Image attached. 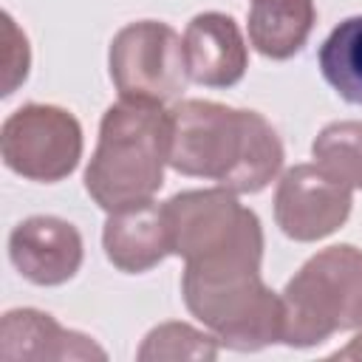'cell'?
Instances as JSON below:
<instances>
[{
  "label": "cell",
  "instance_id": "obj_1",
  "mask_svg": "<svg viewBox=\"0 0 362 362\" xmlns=\"http://www.w3.org/2000/svg\"><path fill=\"white\" fill-rule=\"evenodd\" d=\"M283 158L277 130L257 110L209 99H178L170 107V167L181 175L255 195L277 178Z\"/></svg>",
  "mask_w": 362,
  "mask_h": 362
},
{
  "label": "cell",
  "instance_id": "obj_17",
  "mask_svg": "<svg viewBox=\"0 0 362 362\" xmlns=\"http://www.w3.org/2000/svg\"><path fill=\"white\" fill-rule=\"evenodd\" d=\"M3 34H6V54H3L6 79H3V96H8V93H14V88H17L20 82H25L31 54H28V40H25V34L14 25V20H11L8 14H3Z\"/></svg>",
  "mask_w": 362,
  "mask_h": 362
},
{
  "label": "cell",
  "instance_id": "obj_10",
  "mask_svg": "<svg viewBox=\"0 0 362 362\" xmlns=\"http://www.w3.org/2000/svg\"><path fill=\"white\" fill-rule=\"evenodd\" d=\"M189 79L204 88H232L249 68V48L229 14L201 11L184 28Z\"/></svg>",
  "mask_w": 362,
  "mask_h": 362
},
{
  "label": "cell",
  "instance_id": "obj_2",
  "mask_svg": "<svg viewBox=\"0 0 362 362\" xmlns=\"http://www.w3.org/2000/svg\"><path fill=\"white\" fill-rule=\"evenodd\" d=\"M260 249L184 263L187 311L229 351H260L283 339V303L260 277Z\"/></svg>",
  "mask_w": 362,
  "mask_h": 362
},
{
  "label": "cell",
  "instance_id": "obj_12",
  "mask_svg": "<svg viewBox=\"0 0 362 362\" xmlns=\"http://www.w3.org/2000/svg\"><path fill=\"white\" fill-rule=\"evenodd\" d=\"M105 257L124 274H141L170 255V229L164 204L144 201L127 209L107 212L102 229Z\"/></svg>",
  "mask_w": 362,
  "mask_h": 362
},
{
  "label": "cell",
  "instance_id": "obj_3",
  "mask_svg": "<svg viewBox=\"0 0 362 362\" xmlns=\"http://www.w3.org/2000/svg\"><path fill=\"white\" fill-rule=\"evenodd\" d=\"M170 164V110L119 99L102 113L96 150L85 167V189L105 212L127 209L164 187Z\"/></svg>",
  "mask_w": 362,
  "mask_h": 362
},
{
  "label": "cell",
  "instance_id": "obj_8",
  "mask_svg": "<svg viewBox=\"0 0 362 362\" xmlns=\"http://www.w3.org/2000/svg\"><path fill=\"white\" fill-rule=\"evenodd\" d=\"M354 189L334 181L317 164L288 167L274 189V221L297 243H314L334 235L351 215Z\"/></svg>",
  "mask_w": 362,
  "mask_h": 362
},
{
  "label": "cell",
  "instance_id": "obj_9",
  "mask_svg": "<svg viewBox=\"0 0 362 362\" xmlns=\"http://www.w3.org/2000/svg\"><path fill=\"white\" fill-rule=\"evenodd\" d=\"M82 235L57 215H31L8 235V260L34 286H62L82 266Z\"/></svg>",
  "mask_w": 362,
  "mask_h": 362
},
{
  "label": "cell",
  "instance_id": "obj_15",
  "mask_svg": "<svg viewBox=\"0 0 362 362\" xmlns=\"http://www.w3.org/2000/svg\"><path fill=\"white\" fill-rule=\"evenodd\" d=\"M314 164L322 167L334 181L362 189V122L342 119L325 124L311 141Z\"/></svg>",
  "mask_w": 362,
  "mask_h": 362
},
{
  "label": "cell",
  "instance_id": "obj_7",
  "mask_svg": "<svg viewBox=\"0 0 362 362\" xmlns=\"http://www.w3.org/2000/svg\"><path fill=\"white\" fill-rule=\"evenodd\" d=\"M0 153L11 173L40 184H57L79 167L82 124L65 107L28 102L6 116Z\"/></svg>",
  "mask_w": 362,
  "mask_h": 362
},
{
  "label": "cell",
  "instance_id": "obj_13",
  "mask_svg": "<svg viewBox=\"0 0 362 362\" xmlns=\"http://www.w3.org/2000/svg\"><path fill=\"white\" fill-rule=\"evenodd\" d=\"M314 23V0H255L246 17V31L257 54L283 62L303 51Z\"/></svg>",
  "mask_w": 362,
  "mask_h": 362
},
{
  "label": "cell",
  "instance_id": "obj_16",
  "mask_svg": "<svg viewBox=\"0 0 362 362\" xmlns=\"http://www.w3.org/2000/svg\"><path fill=\"white\" fill-rule=\"evenodd\" d=\"M221 342L209 331H198L187 322H161L147 331L136 356L141 362H164V359H218Z\"/></svg>",
  "mask_w": 362,
  "mask_h": 362
},
{
  "label": "cell",
  "instance_id": "obj_4",
  "mask_svg": "<svg viewBox=\"0 0 362 362\" xmlns=\"http://www.w3.org/2000/svg\"><path fill=\"white\" fill-rule=\"evenodd\" d=\"M283 345L314 348L362 328V249L334 243L311 255L280 291Z\"/></svg>",
  "mask_w": 362,
  "mask_h": 362
},
{
  "label": "cell",
  "instance_id": "obj_18",
  "mask_svg": "<svg viewBox=\"0 0 362 362\" xmlns=\"http://www.w3.org/2000/svg\"><path fill=\"white\" fill-rule=\"evenodd\" d=\"M331 359H356V362H362V328H359V334H356L345 348L334 351Z\"/></svg>",
  "mask_w": 362,
  "mask_h": 362
},
{
  "label": "cell",
  "instance_id": "obj_14",
  "mask_svg": "<svg viewBox=\"0 0 362 362\" xmlns=\"http://www.w3.org/2000/svg\"><path fill=\"white\" fill-rule=\"evenodd\" d=\"M322 79L351 105H362V14L342 20L317 54Z\"/></svg>",
  "mask_w": 362,
  "mask_h": 362
},
{
  "label": "cell",
  "instance_id": "obj_11",
  "mask_svg": "<svg viewBox=\"0 0 362 362\" xmlns=\"http://www.w3.org/2000/svg\"><path fill=\"white\" fill-rule=\"evenodd\" d=\"M0 356L34 359V362H62V359H99L107 354L88 334L62 328L51 314L37 308H11L0 320Z\"/></svg>",
  "mask_w": 362,
  "mask_h": 362
},
{
  "label": "cell",
  "instance_id": "obj_6",
  "mask_svg": "<svg viewBox=\"0 0 362 362\" xmlns=\"http://www.w3.org/2000/svg\"><path fill=\"white\" fill-rule=\"evenodd\" d=\"M170 229V255L204 260L226 252L263 249V226L255 209L243 206L235 192L223 187L184 189L164 204Z\"/></svg>",
  "mask_w": 362,
  "mask_h": 362
},
{
  "label": "cell",
  "instance_id": "obj_5",
  "mask_svg": "<svg viewBox=\"0 0 362 362\" xmlns=\"http://www.w3.org/2000/svg\"><path fill=\"white\" fill-rule=\"evenodd\" d=\"M110 79L119 99L167 105L189 82L184 37L161 20H136L122 25L107 48Z\"/></svg>",
  "mask_w": 362,
  "mask_h": 362
}]
</instances>
